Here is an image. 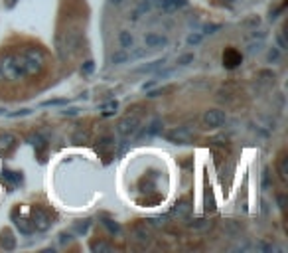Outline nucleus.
Returning a JSON list of instances; mask_svg holds the SVG:
<instances>
[{"label":"nucleus","instance_id":"f3484780","mask_svg":"<svg viewBox=\"0 0 288 253\" xmlns=\"http://www.w3.org/2000/svg\"><path fill=\"white\" fill-rule=\"evenodd\" d=\"M91 249H93V251H111V245L103 243V241H95V243L91 245Z\"/></svg>","mask_w":288,"mask_h":253},{"label":"nucleus","instance_id":"39448f33","mask_svg":"<svg viewBox=\"0 0 288 253\" xmlns=\"http://www.w3.org/2000/svg\"><path fill=\"white\" fill-rule=\"evenodd\" d=\"M132 239L142 243V245H148L150 243V230H148V226L146 224H136L132 228Z\"/></svg>","mask_w":288,"mask_h":253},{"label":"nucleus","instance_id":"9d476101","mask_svg":"<svg viewBox=\"0 0 288 253\" xmlns=\"http://www.w3.org/2000/svg\"><path fill=\"white\" fill-rule=\"evenodd\" d=\"M0 245H2L4 249H8V251L16 247V239H14V235H12L10 230H4V232L0 234Z\"/></svg>","mask_w":288,"mask_h":253},{"label":"nucleus","instance_id":"4be33fe9","mask_svg":"<svg viewBox=\"0 0 288 253\" xmlns=\"http://www.w3.org/2000/svg\"><path fill=\"white\" fill-rule=\"evenodd\" d=\"M192 59H194V55H184V57H180V64H188Z\"/></svg>","mask_w":288,"mask_h":253},{"label":"nucleus","instance_id":"423d86ee","mask_svg":"<svg viewBox=\"0 0 288 253\" xmlns=\"http://www.w3.org/2000/svg\"><path fill=\"white\" fill-rule=\"evenodd\" d=\"M241 54L237 52V50H233V48H229V50H225V54H223V66L225 68H229V70H233V68H237L239 64H241Z\"/></svg>","mask_w":288,"mask_h":253},{"label":"nucleus","instance_id":"f257e3e1","mask_svg":"<svg viewBox=\"0 0 288 253\" xmlns=\"http://www.w3.org/2000/svg\"><path fill=\"white\" fill-rule=\"evenodd\" d=\"M30 224L36 228L38 232H46L50 226H52V219H50V214L42 208H32L30 212Z\"/></svg>","mask_w":288,"mask_h":253},{"label":"nucleus","instance_id":"6e6552de","mask_svg":"<svg viewBox=\"0 0 288 253\" xmlns=\"http://www.w3.org/2000/svg\"><path fill=\"white\" fill-rule=\"evenodd\" d=\"M144 44L148 46V48H162L168 44V38L166 36H158V34H146L144 38Z\"/></svg>","mask_w":288,"mask_h":253},{"label":"nucleus","instance_id":"aec40b11","mask_svg":"<svg viewBox=\"0 0 288 253\" xmlns=\"http://www.w3.org/2000/svg\"><path fill=\"white\" fill-rule=\"evenodd\" d=\"M278 170H280V178H282V180H286V159H282V161H280Z\"/></svg>","mask_w":288,"mask_h":253},{"label":"nucleus","instance_id":"2eb2a0df","mask_svg":"<svg viewBox=\"0 0 288 253\" xmlns=\"http://www.w3.org/2000/svg\"><path fill=\"white\" fill-rule=\"evenodd\" d=\"M12 217L16 219V226H18V230H20V232H22V234H24V235L32 234V228H30V224H28L30 219H26V217H22V216L16 217V216H14V214H12Z\"/></svg>","mask_w":288,"mask_h":253},{"label":"nucleus","instance_id":"7ed1b4c3","mask_svg":"<svg viewBox=\"0 0 288 253\" xmlns=\"http://www.w3.org/2000/svg\"><path fill=\"white\" fill-rule=\"evenodd\" d=\"M166 139H168L170 143H180V145H188V143H192V141H194V135H192V131H190L188 126H178V129L170 131V133L166 135Z\"/></svg>","mask_w":288,"mask_h":253},{"label":"nucleus","instance_id":"f8f14e48","mask_svg":"<svg viewBox=\"0 0 288 253\" xmlns=\"http://www.w3.org/2000/svg\"><path fill=\"white\" fill-rule=\"evenodd\" d=\"M2 180H6L10 188H14V186H18L20 182H22V176H20L18 172H10V170H6V172H4V176H2Z\"/></svg>","mask_w":288,"mask_h":253},{"label":"nucleus","instance_id":"6ab92c4d","mask_svg":"<svg viewBox=\"0 0 288 253\" xmlns=\"http://www.w3.org/2000/svg\"><path fill=\"white\" fill-rule=\"evenodd\" d=\"M103 224L107 226L111 234H121V228H119V224H113V222H109V219H107V222H103Z\"/></svg>","mask_w":288,"mask_h":253},{"label":"nucleus","instance_id":"5701e85b","mask_svg":"<svg viewBox=\"0 0 288 253\" xmlns=\"http://www.w3.org/2000/svg\"><path fill=\"white\" fill-rule=\"evenodd\" d=\"M227 2H233V0H227Z\"/></svg>","mask_w":288,"mask_h":253},{"label":"nucleus","instance_id":"ddd939ff","mask_svg":"<svg viewBox=\"0 0 288 253\" xmlns=\"http://www.w3.org/2000/svg\"><path fill=\"white\" fill-rule=\"evenodd\" d=\"M34 146L38 148V152H40V161H46V150H48V143L42 139V137H34Z\"/></svg>","mask_w":288,"mask_h":253},{"label":"nucleus","instance_id":"20e7f679","mask_svg":"<svg viewBox=\"0 0 288 253\" xmlns=\"http://www.w3.org/2000/svg\"><path fill=\"white\" fill-rule=\"evenodd\" d=\"M225 121H227V117H225V113L219 111V109H209V111H205V115H203V125L209 126V129L223 126Z\"/></svg>","mask_w":288,"mask_h":253},{"label":"nucleus","instance_id":"dca6fc26","mask_svg":"<svg viewBox=\"0 0 288 253\" xmlns=\"http://www.w3.org/2000/svg\"><path fill=\"white\" fill-rule=\"evenodd\" d=\"M119 40H121V44H123V48H130L132 46V36H130V32H121V36H119Z\"/></svg>","mask_w":288,"mask_h":253},{"label":"nucleus","instance_id":"412c9836","mask_svg":"<svg viewBox=\"0 0 288 253\" xmlns=\"http://www.w3.org/2000/svg\"><path fill=\"white\" fill-rule=\"evenodd\" d=\"M87 137H89L87 133H83V131H79V133H77V135L73 137V141H75V143H77V141H81V139H83V141H87Z\"/></svg>","mask_w":288,"mask_h":253},{"label":"nucleus","instance_id":"a211bd4d","mask_svg":"<svg viewBox=\"0 0 288 253\" xmlns=\"http://www.w3.org/2000/svg\"><path fill=\"white\" fill-rule=\"evenodd\" d=\"M117 107H119V105H117V101H111V103H107V105H103V113H105V115H111V113H115V111H117Z\"/></svg>","mask_w":288,"mask_h":253},{"label":"nucleus","instance_id":"0eeeda50","mask_svg":"<svg viewBox=\"0 0 288 253\" xmlns=\"http://www.w3.org/2000/svg\"><path fill=\"white\" fill-rule=\"evenodd\" d=\"M152 2H156L166 12H174L182 6H186V0H152Z\"/></svg>","mask_w":288,"mask_h":253},{"label":"nucleus","instance_id":"f03ea898","mask_svg":"<svg viewBox=\"0 0 288 253\" xmlns=\"http://www.w3.org/2000/svg\"><path fill=\"white\" fill-rule=\"evenodd\" d=\"M138 126H140V119L136 117V115H126L125 119H121L119 121V133L123 135V137H132L136 131H138Z\"/></svg>","mask_w":288,"mask_h":253},{"label":"nucleus","instance_id":"1a4fd4ad","mask_svg":"<svg viewBox=\"0 0 288 253\" xmlns=\"http://www.w3.org/2000/svg\"><path fill=\"white\" fill-rule=\"evenodd\" d=\"M190 212H192V206H190L188 200H182V202H178V204L172 208V214L176 217H188Z\"/></svg>","mask_w":288,"mask_h":253},{"label":"nucleus","instance_id":"9b49d317","mask_svg":"<svg viewBox=\"0 0 288 253\" xmlns=\"http://www.w3.org/2000/svg\"><path fill=\"white\" fill-rule=\"evenodd\" d=\"M16 145V137L14 135H0V152H8L10 148Z\"/></svg>","mask_w":288,"mask_h":253},{"label":"nucleus","instance_id":"4468645a","mask_svg":"<svg viewBox=\"0 0 288 253\" xmlns=\"http://www.w3.org/2000/svg\"><path fill=\"white\" fill-rule=\"evenodd\" d=\"M190 228H192L194 232H203V230H209V228H211V222H209V219H194V222H190Z\"/></svg>","mask_w":288,"mask_h":253}]
</instances>
